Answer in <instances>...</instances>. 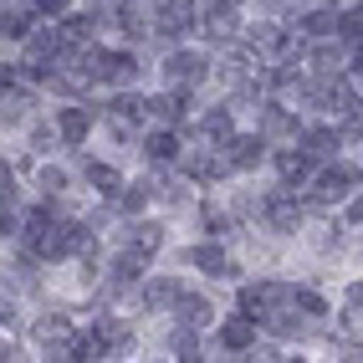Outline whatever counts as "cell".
Returning a JSON list of instances; mask_svg holds the SVG:
<instances>
[{"label":"cell","instance_id":"obj_1","mask_svg":"<svg viewBox=\"0 0 363 363\" xmlns=\"http://www.w3.org/2000/svg\"><path fill=\"white\" fill-rule=\"evenodd\" d=\"M169 266H184L189 277H200V281H210V286H220V292H230V286L246 277V272H256L235 240L200 235V230H184V235L174 240V251H169Z\"/></svg>","mask_w":363,"mask_h":363},{"label":"cell","instance_id":"obj_2","mask_svg":"<svg viewBox=\"0 0 363 363\" xmlns=\"http://www.w3.org/2000/svg\"><path fill=\"white\" fill-rule=\"evenodd\" d=\"M82 328V302H72V297H46L26 312V343L36 348V363H67V348H72V337H77Z\"/></svg>","mask_w":363,"mask_h":363},{"label":"cell","instance_id":"obj_3","mask_svg":"<svg viewBox=\"0 0 363 363\" xmlns=\"http://www.w3.org/2000/svg\"><path fill=\"white\" fill-rule=\"evenodd\" d=\"M154 82L210 92L215 87V46H205L200 36L174 41V46H154Z\"/></svg>","mask_w":363,"mask_h":363},{"label":"cell","instance_id":"obj_4","mask_svg":"<svg viewBox=\"0 0 363 363\" xmlns=\"http://www.w3.org/2000/svg\"><path fill=\"white\" fill-rule=\"evenodd\" d=\"M72 164H77L82 195H87V200H103V205L118 200V189H123V184L133 179V169H138L133 159L103 149V143H92V149H77V154H72Z\"/></svg>","mask_w":363,"mask_h":363},{"label":"cell","instance_id":"obj_5","mask_svg":"<svg viewBox=\"0 0 363 363\" xmlns=\"http://www.w3.org/2000/svg\"><path fill=\"white\" fill-rule=\"evenodd\" d=\"M179 235H184V230H179V220H169L164 210H149V215H133V220H118L108 240H118V246L138 251L143 261L164 266V261H169V251H174V240H179Z\"/></svg>","mask_w":363,"mask_h":363},{"label":"cell","instance_id":"obj_6","mask_svg":"<svg viewBox=\"0 0 363 363\" xmlns=\"http://www.w3.org/2000/svg\"><path fill=\"white\" fill-rule=\"evenodd\" d=\"M358 189H363V159H358V149H348V154L318 164V174L307 184V205L312 210H343Z\"/></svg>","mask_w":363,"mask_h":363},{"label":"cell","instance_id":"obj_7","mask_svg":"<svg viewBox=\"0 0 363 363\" xmlns=\"http://www.w3.org/2000/svg\"><path fill=\"white\" fill-rule=\"evenodd\" d=\"M189 281H195V277H189L184 266H169V261H164V266H154V272L143 277V286L133 292L128 307L154 328V323H164V318H174V307H179V297L189 292Z\"/></svg>","mask_w":363,"mask_h":363},{"label":"cell","instance_id":"obj_8","mask_svg":"<svg viewBox=\"0 0 363 363\" xmlns=\"http://www.w3.org/2000/svg\"><path fill=\"white\" fill-rule=\"evenodd\" d=\"M261 337H266V328L251 318V312L225 307L220 323L210 328V358H220V363H256Z\"/></svg>","mask_w":363,"mask_h":363},{"label":"cell","instance_id":"obj_9","mask_svg":"<svg viewBox=\"0 0 363 363\" xmlns=\"http://www.w3.org/2000/svg\"><path fill=\"white\" fill-rule=\"evenodd\" d=\"M52 123L62 133L67 154L92 149V143H98V128H103V92H92V98H52Z\"/></svg>","mask_w":363,"mask_h":363},{"label":"cell","instance_id":"obj_10","mask_svg":"<svg viewBox=\"0 0 363 363\" xmlns=\"http://www.w3.org/2000/svg\"><path fill=\"white\" fill-rule=\"evenodd\" d=\"M149 358L164 363H210V333L184 323V318H164L149 328Z\"/></svg>","mask_w":363,"mask_h":363},{"label":"cell","instance_id":"obj_11","mask_svg":"<svg viewBox=\"0 0 363 363\" xmlns=\"http://www.w3.org/2000/svg\"><path fill=\"white\" fill-rule=\"evenodd\" d=\"M246 123L256 133H266L272 143H297V133L307 128V113L297 108V98H286V92H266V98L251 108Z\"/></svg>","mask_w":363,"mask_h":363},{"label":"cell","instance_id":"obj_12","mask_svg":"<svg viewBox=\"0 0 363 363\" xmlns=\"http://www.w3.org/2000/svg\"><path fill=\"white\" fill-rule=\"evenodd\" d=\"M246 21H251L246 0H200V41L215 52H225L246 36Z\"/></svg>","mask_w":363,"mask_h":363},{"label":"cell","instance_id":"obj_13","mask_svg":"<svg viewBox=\"0 0 363 363\" xmlns=\"http://www.w3.org/2000/svg\"><path fill=\"white\" fill-rule=\"evenodd\" d=\"M240 128H246V113H240L225 92H210V98L200 103V113H195V123H189V143H230Z\"/></svg>","mask_w":363,"mask_h":363},{"label":"cell","instance_id":"obj_14","mask_svg":"<svg viewBox=\"0 0 363 363\" xmlns=\"http://www.w3.org/2000/svg\"><path fill=\"white\" fill-rule=\"evenodd\" d=\"M189 154V133L184 128H169V123H149L138 138V154L133 164L138 169H154V174H164V169H179Z\"/></svg>","mask_w":363,"mask_h":363},{"label":"cell","instance_id":"obj_15","mask_svg":"<svg viewBox=\"0 0 363 363\" xmlns=\"http://www.w3.org/2000/svg\"><path fill=\"white\" fill-rule=\"evenodd\" d=\"M149 11H154V46L200 36V0H149Z\"/></svg>","mask_w":363,"mask_h":363},{"label":"cell","instance_id":"obj_16","mask_svg":"<svg viewBox=\"0 0 363 363\" xmlns=\"http://www.w3.org/2000/svg\"><path fill=\"white\" fill-rule=\"evenodd\" d=\"M272 149H277V143L266 138V133H256L251 123L240 128L230 143H220V154H225V164H230L235 179H261L266 169H272Z\"/></svg>","mask_w":363,"mask_h":363},{"label":"cell","instance_id":"obj_17","mask_svg":"<svg viewBox=\"0 0 363 363\" xmlns=\"http://www.w3.org/2000/svg\"><path fill=\"white\" fill-rule=\"evenodd\" d=\"M46 103H52V98H46L36 82H26V77L11 82V87H0V138H16Z\"/></svg>","mask_w":363,"mask_h":363},{"label":"cell","instance_id":"obj_18","mask_svg":"<svg viewBox=\"0 0 363 363\" xmlns=\"http://www.w3.org/2000/svg\"><path fill=\"white\" fill-rule=\"evenodd\" d=\"M297 143H302V149L323 164V159L348 154V149H353V133H348L343 123H337V118H323V113H318V118H307V128L297 133Z\"/></svg>","mask_w":363,"mask_h":363},{"label":"cell","instance_id":"obj_19","mask_svg":"<svg viewBox=\"0 0 363 363\" xmlns=\"http://www.w3.org/2000/svg\"><path fill=\"white\" fill-rule=\"evenodd\" d=\"M179 174H189L200 189H225L235 174H230V164H225V154L215 149V143H189V154H184V164H179Z\"/></svg>","mask_w":363,"mask_h":363},{"label":"cell","instance_id":"obj_20","mask_svg":"<svg viewBox=\"0 0 363 363\" xmlns=\"http://www.w3.org/2000/svg\"><path fill=\"white\" fill-rule=\"evenodd\" d=\"M277 184H286V189H307L312 184V174H318V159H312L302 143H277L272 149V169H266Z\"/></svg>","mask_w":363,"mask_h":363},{"label":"cell","instance_id":"obj_21","mask_svg":"<svg viewBox=\"0 0 363 363\" xmlns=\"http://www.w3.org/2000/svg\"><path fill=\"white\" fill-rule=\"evenodd\" d=\"M41 21L46 16L31 6V0H0V46H6V52H21Z\"/></svg>","mask_w":363,"mask_h":363},{"label":"cell","instance_id":"obj_22","mask_svg":"<svg viewBox=\"0 0 363 363\" xmlns=\"http://www.w3.org/2000/svg\"><path fill=\"white\" fill-rule=\"evenodd\" d=\"M62 26H67V36L72 41H103V36H113V6L108 0H82L72 16H62Z\"/></svg>","mask_w":363,"mask_h":363},{"label":"cell","instance_id":"obj_23","mask_svg":"<svg viewBox=\"0 0 363 363\" xmlns=\"http://www.w3.org/2000/svg\"><path fill=\"white\" fill-rule=\"evenodd\" d=\"M103 113L108 118H123V123H133L138 133L154 123V108H149V87H113L103 92Z\"/></svg>","mask_w":363,"mask_h":363},{"label":"cell","instance_id":"obj_24","mask_svg":"<svg viewBox=\"0 0 363 363\" xmlns=\"http://www.w3.org/2000/svg\"><path fill=\"white\" fill-rule=\"evenodd\" d=\"M149 210H159L154 169H133V179L118 189V200H113V215H118V220H133V215H149Z\"/></svg>","mask_w":363,"mask_h":363},{"label":"cell","instance_id":"obj_25","mask_svg":"<svg viewBox=\"0 0 363 363\" xmlns=\"http://www.w3.org/2000/svg\"><path fill=\"white\" fill-rule=\"evenodd\" d=\"M292 26L302 31V41H323V36H343V6H307L292 16Z\"/></svg>","mask_w":363,"mask_h":363},{"label":"cell","instance_id":"obj_26","mask_svg":"<svg viewBox=\"0 0 363 363\" xmlns=\"http://www.w3.org/2000/svg\"><path fill=\"white\" fill-rule=\"evenodd\" d=\"M337 318L363 333V266H348L337 277Z\"/></svg>","mask_w":363,"mask_h":363},{"label":"cell","instance_id":"obj_27","mask_svg":"<svg viewBox=\"0 0 363 363\" xmlns=\"http://www.w3.org/2000/svg\"><path fill=\"white\" fill-rule=\"evenodd\" d=\"M343 220H348L353 230H363V189H358V195H353V200L343 205Z\"/></svg>","mask_w":363,"mask_h":363},{"label":"cell","instance_id":"obj_28","mask_svg":"<svg viewBox=\"0 0 363 363\" xmlns=\"http://www.w3.org/2000/svg\"><path fill=\"white\" fill-rule=\"evenodd\" d=\"M348 72L363 82V41H353V62H348Z\"/></svg>","mask_w":363,"mask_h":363},{"label":"cell","instance_id":"obj_29","mask_svg":"<svg viewBox=\"0 0 363 363\" xmlns=\"http://www.w3.org/2000/svg\"><path fill=\"white\" fill-rule=\"evenodd\" d=\"M353 149H358V159H363V138H358V143H353Z\"/></svg>","mask_w":363,"mask_h":363},{"label":"cell","instance_id":"obj_30","mask_svg":"<svg viewBox=\"0 0 363 363\" xmlns=\"http://www.w3.org/2000/svg\"><path fill=\"white\" fill-rule=\"evenodd\" d=\"M108 6H113V0H108Z\"/></svg>","mask_w":363,"mask_h":363}]
</instances>
